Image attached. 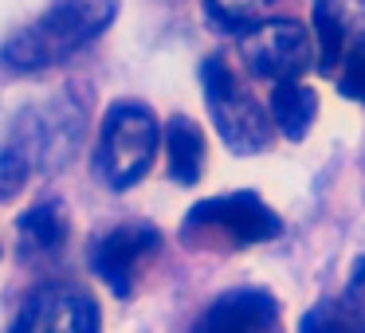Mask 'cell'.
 Wrapping results in <instances>:
<instances>
[{
    "label": "cell",
    "instance_id": "cell-1",
    "mask_svg": "<svg viewBox=\"0 0 365 333\" xmlns=\"http://www.w3.org/2000/svg\"><path fill=\"white\" fill-rule=\"evenodd\" d=\"M118 16V0H51L36 24L12 32L4 43V63L12 71H48L95 43Z\"/></svg>",
    "mask_w": 365,
    "mask_h": 333
},
{
    "label": "cell",
    "instance_id": "cell-2",
    "mask_svg": "<svg viewBox=\"0 0 365 333\" xmlns=\"http://www.w3.org/2000/svg\"><path fill=\"white\" fill-rule=\"evenodd\" d=\"M161 130L145 102H114L95 145V176L106 189H134L158 157Z\"/></svg>",
    "mask_w": 365,
    "mask_h": 333
},
{
    "label": "cell",
    "instance_id": "cell-3",
    "mask_svg": "<svg viewBox=\"0 0 365 333\" xmlns=\"http://www.w3.org/2000/svg\"><path fill=\"white\" fill-rule=\"evenodd\" d=\"M279 216L255 192H228L216 200H200L181 223V236L192 247H252L279 236Z\"/></svg>",
    "mask_w": 365,
    "mask_h": 333
},
{
    "label": "cell",
    "instance_id": "cell-4",
    "mask_svg": "<svg viewBox=\"0 0 365 333\" xmlns=\"http://www.w3.org/2000/svg\"><path fill=\"white\" fill-rule=\"evenodd\" d=\"M205 79V102L212 110L216 134L224 137L232 153H259L271 142V114L255 102V95L236 79V71L228 67V59L212 56L200 67Z\"/></svg>",
    "mask_w": 365,
    "mask_h": 333
},
{
    "label": "cell",
    "instance_id": "cell-5",
    "mask_svg": "<svg viewBox=\"0 0 365 333\" xmlns=\"http://www.w3.org/2000/svg\"><path fill=\"white\" fill-rule=\"evenodd\" d=\"M83 137V114L75 110L67 98H56V102H43L24 110L16 122H12V134L4 142V149L16 153L28 165V173H56L67 161L75 157Z\"/></svg>",
    "mask_w": 365,
    "mask_h": 333
},
{
    "label": "cell",
    "instance_id": "cell-6",
    "mask_svg": "<svg viewBox=\"0 0 365 333\" xmlns=\"http://www.w3.org/2000/svg\"><path fill=\"white\" fill-rule=\"evenodd\" d=\"M310 36L299 20H255L240 32V59L255 79L287 83L299 79L310 63Z\"/></svg>",
    "mask_w": 365,
    "mask_h": 333
},
{
    "label": "cell",
    "instance_id": "cell-7",
    "mask_svg": "<svg viewBox=\"0 0 365 333\" xmlns=\"http://www.w3.org/2000/svg\"><path fill=\"white\" fill-rule=\"evenodd\" d=\"M9 333H98V306L75 282H43Z\"/></svg>",
    "mask_w": 365,
    "mask_h": 333
},
{
    "label": "cell",
    "instance_id": "cell-8",
    "mask_svg": "<svg viewBox=\"0 0 365 333\" xmlns=\"http://www.w3.org/2000/svg\"><path fill=\"white\" fill-rule=\"evenodd\" d=\"M161 236L150 223H122V228L106 231L95 247H91V270L110 286L118 298L134 290L142 267L158 255Z\"/></svg>",
    "mask_w": 365,
    "mask_h": 333
},
{
    "label": "cell",
    "instance_id": "cell-9",
    "mask_svg": "<svg viewBox=\"0 0 365 333\" xmlns=\"http://www.w3.org/2000/svg\"><path fill=\"white\" fill-rule=\"evenodd\" d=\"M279 306L267 290H228L192 322L189 333H271Z\"/></svg>",
    "mask_w": 365,
    "mask_h": 333
},
{
    "label": "cell",
    "instance_id": "cell-10",
    "mask_svg": "<svg viewBox=\"0 0 365 333\" xmlns=\"http://www.w3.org/2000/svg\"><path fill=\"white\" fill-rule=\"evenodd\" d=\"M322 71H338L349 43L365 40V0H314Z\"/></svg>",
    "mask_w": 365,
    "mask_h": 333
},
{
    "label": "cell",
    "instance_id": "cell-11",
    "mask_svg": "<svg viewBox=\"0 0 365 333\" xmlns=\"http://www.w3.org/2000/svg\"><path fill=\"white\" fill-rule=\"evenodd\" d=\"M67 236H71V220H67L59 200H43V204L28 208L16 223V247L24 259H51V255H59Z\"/></svg>",
    "mask_w": 365,
    "mask_h": 333
},
{
    "label": "cell",
    "instance_id": "cell-12",
    "mask_svg": "<svg viewBox=\"0 0 365 333\" xmlns=\"http://www.w3.org/2000/svg\"><path fill=\"white\" fill-rule=\"evenodd\" d=\"M267 114H271V126H275L279 134L299 142V137L310 134V126H314V118H318V95L299 79L275 83Z\"/></svg>",
    "mask_w": 365,
    "mask_h": 333
},
{
    "label": "cell",
    "instance_id": "cell-13",
    "mask_svg": "<svg viewBox=\"0 0 365 333\" xmlns=\"http://www.w3.org/2000/svg\"><path fill=\"white\" fill-rule=\"evenodd\" d=\"M165 157H169V173L177 184H197L200 169H205V134L192 118L177 114L165 126Z\"/></svg>",
    "mask_w": 365,
    "mask_h": 333
},
{
    "label": "cell",
    "instance_id": "cell-14",
    "mask_svg": "<svg viewBox=\"0 0 365 333\" xmlns=\"http://www.w3.org/2000/svg\"><path fill=\"white\" fill-rule=\"evenodd\" d=\"M299 333H365V310L349 298L318 302V306L302 317Z\"/></svg>",
    "mask_w": 365,
    "mask_h": 333
},
{
    "label": "cell",
    "instance_id": "cell-15",
    "mask_svg": "<svg viewBox=\"0 0 365 333\" xmlns=\"http://www.w3.org/2000/svg\"><path fill=\"white\" fill-rule=\"evenodd\" d=\"M205 4H208V16H212L220 28L244 32L247 24L263 20V12H267L275 0H205Z\"/></svg>",
    "mask_w": 365,
    "mask_h": 333
},
{
    "label": "cell",
    "instance_id": "cell-16",
    "mask_svg": "<svg viewBox=\"0 0 365 333\" xmlns=\"http://www.w3.org/2000/svg\"><path fill=\"white\" fill-rule=\"evenodd\" d=\"M338 83L349 98L365 102V40H357L346 48V56H341V63H338Z\"/></svg>",
    "mask_w": 365,
    "mask_h": 333
},
{
    "label": "cell",
    "instance_id": "cell-17",
    "mask_svg": "<svg viewBox=\"0 0 365 333\" xmlns=\"http://www.w3.org/2000/svg\"><path fill=\"white\" fill-rule=\"evenodd\" d=\"M28 176L32 173H28V165L16 157V153H9V149L0 153V204H4L9 196H16V192L24 189Z\"/></svg>",
    "mask_w": 365,
    "mask_h": 333
},
{
    "label": "cell",
    "instance_id": "cell-18",
    "mask_svg": "<svg viewBox=\"0 0 365 333\" xmlns=\"http://www.w3.org/2000/svg\"><path fill=\"white\" fill-rule=\"evenodd\" d=\"M349 302H357L365 310V259L354 267V278H349Z\"/></svg>",
    "mask_w": 365,
    "mask_h": 333
}]
</instances>
